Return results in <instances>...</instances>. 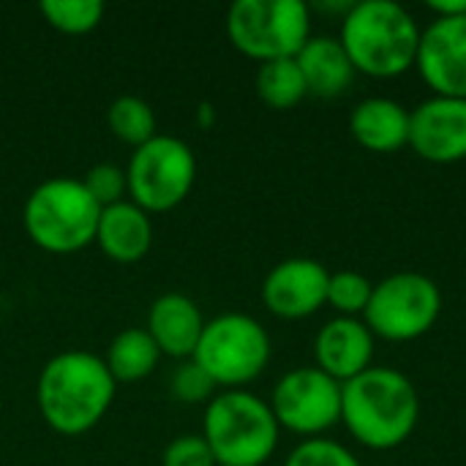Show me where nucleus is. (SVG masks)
<instances>
[{"label":"nucleus","mask_w":466,"mask_h":466,"mask_svg":"<svg viewBox=\"0 0 466 466\" xmlns=\"http://www.w3.org/2000/svg\"><path fill=\"white\" fill-rule=\"evenodd\" d=\"M420 27L415 16L393 0L352 3L341 22L344 44L355 71L390 79L415 66Z\"/></svg>","instance_id":"7ed1b4c3"},{"label":"nucleus","mask_w":466,"mask_h":466,"mask_svg":"<svg viewBox=\"0 0 466 466\" xmlns=\"http://www.w3.org/2000/svg\"><path fill=\"white\" fill-rule=\"evenodd\" d=\"M257 96L270 109H279V112L298 106L309 96V87H306L298 60L281 57V60L262 63L257 71Z\"/></svg>","instance_id":"aec40b11"},{"label":"nucleus","mask_w":466,"mask_h":466,"mask_svg":"<svg viewBox=\"0 0 466 466\" xmlns=\"http://www.w3.org/2000/svg\"><path fill=\"white\" fill-rule=\"evenodd\" d=\"M330 273L322 262L292 257L279 262L262 281V303L281 319H306L328 306Z\"/></svg>","instance_id":"ddd939ff"},{"label":"nucleus","mask_w":466,"mask_h":466,"mask_svg":"<svg viewBox=\"0 0 466 466\" xmlns=\"http://www.w3.org/2000/svg\"><path fill=\"white\" fill-rule=\"evenodd\" d=\"M371 292H374V284L366 276L355 270H339V273H330V281H328V306L339 311V317L358 319L366 314Z\"/></svg>","instance_id":"5701e85b"},{"label":"nucleus","mask_w":466,"mask_h":466,"mask_svg":"<svg viewBox=\"0 0 466 466\" xmlns=\"http://www.w3.org/2000/svg\"><path fill=\"white\" fill-rule=\"evenodd\" d=\"M101 208L76 177L38 183L22 210L27 238L49 254H74L96 240Z\"/></svg>","instance_id":"39448f33"},{"label":"nucleus","mask_w":466,"mask_h":466,"mask_svg":"<svg viewBox=\"0 0 466 466\" xmlns=\"http://www.w3.org/2000/svg\"><path fill=\"white\" fill-rule=\"evenodd\" d=\"M145 330L150 333L161 355L175 360H188L194 358L197 344L202 339L205 317L188 295L167 292L153 300Z\"/></svg>","instance_id":"2eb2a0df"},{"label":"nucleus","mask_w":466,"mask_h":466,"mask_svg":"<svg viewBox=\"0 0 466 466\" xmlns=\"http://www.w3.org/2000/svg\"><path fill=\"white\" fill-rule=\"evenodd\" d=\"M104 257H109L117 265H134L147 257L153 248V221L150 213H145L131 199L117 202L112 208H104L96 227L93 240Z\"/></svg>","instance_id":"dca6fc26"},{"label":"nucleus","mask_w":466,"mask_h":466,"mask_svg":"<svg viewBox=\"0 0 466 466\" xmlns=\"http://www.w3.org/2000/svg\"><path fill=\"white\" fill-rule=\"evenodd\" d=\"M270 410L281 429L317 440L341 420V382L317 366L287 371L273 388Z\"/></svg>","instance_id":"9d476101"},{"label":"nucleus","mask_w":466,"mask_h":466,"mask_svg":"<svg viewBox=\"0 0 466 466\" xmlns=\"http://www.w3.org/2000/svg\"><path fill=\"white\" fill-rule=\"evenodd\" d=\"M420 420L415 385L396 369L371 366L341 385V423L369 451L404 445Z\"/></svg>","instance_id":"f03ea898"},{"label":"nucleus","mask_w":466,"mask_h":466,"mask_svg":"<svg viewBox=\"0 0 466 466\" xmlns=\"http://www.w3.org/2000/svg\"><path fill=\"white\" fill-rule=\"evenodd\" d=\"M281 426L268 401L246 390H224L205 410L202 437L216 466H262L279 448Z\"/></svg>","instance_id":"20e7f679"},{"label":"nucleus","mask_w":466,"mask_h":466,"mask_svg":"<svg viewBox=\"0 0 466 466\" xmlns=\"http://www.w3.org/2000/svg\"><path fill=\"white\" fill-rule=\"evenodd\" d=\"M158 360H161V352L145 328L120 330L104 355V363L115 382H139L153 374Z\"/></svg>","instance_id":"6ab92c4d"},{"label":"nucleus","mask_w":466,"mask_h":466,"mask_svg":"<svg viewBox=\"0 0 466 466\" xmlns=\"http://www.w3.org/2000/svg\"><path fill=\"white\" fill-rule=\"evenodd\" d=\"M38 11L49 27L66 35H85L104 19V3L98 0H44Z\"/></svg>","instance_id":"4be33fe9"},{"label":"nucleus","mask_w":466,"mask_h":466,"mask_svg":"<svg viewBox=\"0 0 466 466\" xmlns=\"http://www.w3.org/2000/svg\"><path fill=\"white\" fill-rule=\"evenodd\" d=\"M317 369L333 377L336 382H350L371 369L374 358V333L363 319L336 317L325 322L314 339Z\"/></svg>","instance_id":"4468645a"},{"label":"nucleus","mask_w":466,"mask_h":466,"mask_svg":"<svg viewBox=\"0 0 466 466\" xmlns=\"http://www.w3.org/2000/svg\"><path fill=\"white\" fill-rule=\"evenodd\" d=\"M194 360L218 388L240 390L270 363V336L248 314H221L205 322Z\"/></svg>","instance_id":"0eeeda50"},{"label":"nucleus","mask_w":466,"mask_h":466,"mask_svg":"<svg viewBox=\"0 0 466 466\" xmlns=\"http://www.w3.org/2000/svg\"><path fill=\"white\" fill-rule=\"evenodd\" d=\"M82 186L87 188V194L96 199V205L104 210V208H112L117 202H126V194H128V177H126V169L115 167V164H96L85 177H82Z\"/></svg>","instance_id":"a878e982"},{"label":"nucleus","mask_w":466,"mask_h":466,"mask_svg":"<svg viewBox=\"0 0 466 466\" xmlns=\"http://www.w3.org/2000/svg\"><path fill=\"white\" fill-rule=\"evenodd\" d=\"M284 466H360L355 453L333 440L317 437V440H303L289 456Z\"/></svg>","instance_id":"393cba45"},{"label":"nucleus","mask_w":466,"mask_h":466,"mask_svg":"<svg viewBox=\"0 0 466 466\" xmlns=\"http://www.w3.org/2000/svg\"><path fill=\"white\" fill-rule=\"evenodd\" d=\"M169 385H172V396L183 404H205V401L210 404L218 390V385L210 380V374L194 358L180 360Z\"/></svg>","instance_id":"b1692460"},{"label":"nucleus","mask_w":466,"mask_h":466,"mask_svg":"<svg viewBox=\"0 0 466 466\" xmlns=\"http://www.w3.org/2000/svg\"><path fill=\"white\" fill-rule=\"evenodd\" d=\"M415 68L434 96L466 98V14L437 16L420 33Z\"/></svg>","instance_id":"9b49d317"},{"label":"nucleus","mask_w":466,"mask_h":466,"mask_svg":"<svg viewBox=\"0 0 466 466\" xmlns=\"http://www.w3.org/2000/svg\"><path fill=\"white\" fill-rule=\"evenodd\" d=\"M410 147L431 164L466 158V98L431 96L410 109Z\"/></svg>","instance_id":"f8f14e48"},{"label":"nucleus","mask_w":466,"mask_h":466,"mask_svg":"<svg viewBox=\"0 0 466 466\" xmlns=\"http://www.w3.org/2000/svg\"><path fill=\"white\" fill-rule=\"evenodd\" d=\"M227 35L238 52L259 63L295 57L311 38V11L303 0H235Z\"/></svg>","instance_id":"423d86ee"},{"label":"nucleus","mask_w":466,"mask_h":466,"mask_svg":"<svg viewBox=\"0 0 466 466\" xmlns=\"http://www.w3.org/2000/svg\"><path fill=\"white\" fill-rule=\"evenodd\" d=\"M429 8L437 14V16H464L466 14V0H431Z\"/></svg>","instance_id":"cd10ccee"},{"label":"nucleus","mask_w":466,"mask_h":466,"mask_svg":"<svg viewBox=\"0 0 466 466\" xmlns=\"http://www.w3.org/2000/svg\"><path fill=\"white\" fill-rule=\"evenodd\" d=\"M295 60L300 66L309 93L319 98L341 96L358 74L344 44L333 35H311L306 46L295 55Z\"/></svg>","instance_id":"a211bd4d"},{"label":"nucleus","mask_w":466,"mask_h":466,"mask_svg":"<svg viewBox=\"0 0 466 466\" xmlns=\"http://www.w3.org/2000/svg\"><path fill=\"white\" fill-rule=\"evenodd\" d=\"M442 314V292L423 273H393L374 284L363 322L385 341H415L426 336Z\"/></svg>","instance_id":"1a4fd4ad"},{"label":"nucleus","mask_w":466,"mask_h":466,"mask_svg":"<svg viewBox=\"0 0 466 466\" xmlns=\"http://www.w3.org/2000/svg\"><path fill=\"white\" fill-rule=\"evenodd\" d=\"M350 134L371 153H396L410 145V109L385 96L366 98L350 115Z\"/></svg>","instance_id":"f3484780"},{"label":"nucleus","mask_w":466,"mask_h":466,"mask_svg":"<svg viewBox=\"0 0 466 466\" xmlns=\"http://www.w3.org/2000/svg\"><path fill=\"white\" fill-rule=\"evenodd\" d=\"M161 466H216V459L202 434H180L164 448Z\"/></svg>","instance_id":"bb28decb"},{"label":"nucleus","mask_w":466,"mask_h":466,"mask_svg":"<svg viewBox=\"0 0 466 466\" xmlns=\"http://www.w3.org/2000/svg\"><path fill=\"white\" fill-rule=\"evenodd\" d=\"M106 123H109V131L120 142L131 145L134 150L156 137V112L139 96L115 98L106 109Z\"/></svg>","instance_id":"412c9836"},{"label":"nucleus","mask_w":466,"mask_h":466,"mask_svg":"<svg viewBox=\"0 0 466 466\" xmlns=\"http://www.w3.org/2000/svg\"><path fill=\"white\" fill-rule=\"evenodd\" d=\"M126 177L134 205L145 213H167L191 194L197 183V156L183 139L156 134L131 153Z\"/></svg>","instance_id":"6e6552de"},{"label":"nucleus","mask_w":466,"mask_h":466,"mask_svg":"<svg viewBox=\"0 0 466 466\" xmlns=\"http://www.w3.org/2000/svg\"><path fill=\"white\" fill-rule=\"evenodd\" d=\"M117 382L104 358L87 350H66L46 360L35 382V404L44 423L63 437L96 429L115 401Z\"/></svg>","instance_id":"f257e3e1"}]
</instances>
